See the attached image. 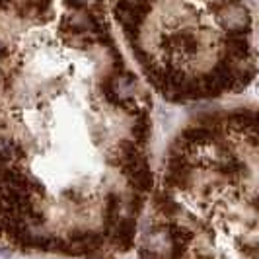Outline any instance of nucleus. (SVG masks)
<instances>
[{"instance_id": "f257e3e1", "label": "nucleus", "mask_w": 259, "mask_h": 259, "mask_svg": "<svg viewBox=\"0 0 259 259\" xmlns=\"http://www.w3.org/2000/svg\"><path fill=\"white\" fill-rule=\"evenodd\" d=\"M0 259H2V257H0Z\"/></svg>"}]
</instances>
